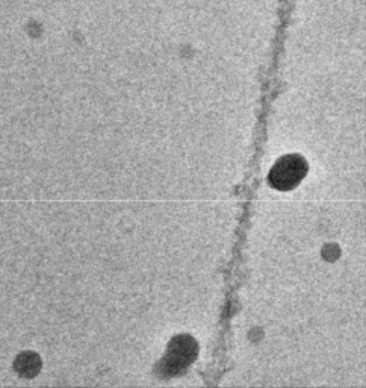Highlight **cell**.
<instances>
[{"mask_svg":"<svg viewBox=\"0 0 366 388\" xmlns=\"http://www.w3.org/2000/svg\"><path fill=\"white\" fill-rule=\"evenodd\" d=\"M307 175V163L300 155H286L280 158L270 172V185L279 191L295 188Z\"/></svg>","mask_w":366,"mask_h":388,"instance_id":"6da1fadb","label":"cell"},{"mask_svg":"<svg viewBox=\"0 0 366 388\" xmlns=\"http://www.w3.org/2000/svg\"><path fill=\"white\" fill-rule=\"evenodd\" d=\"M197 343L189 335H179L171 340L167 355L162 361V369L165 374H177L187 370L189 364L197 357Z\"/></svg>","mask_w":366,"mask_h":388,"instance_id":"7a4b0ae2","label":"cell"},{"mask_svg":"<svg viewBox=\"0 0 366 388\" xmlns=\"http://www.w3.org/2000/svg\"><path fill=\"white\" fill-rule=\"evenodd\" d=\"M16 372L23 378H33L41 369V360L33 352H23L14 362Z\"/></svg>","mask_w":366,"mask_h":388,"instance_id":"3957f363","label":"cell"}]
</instances>
